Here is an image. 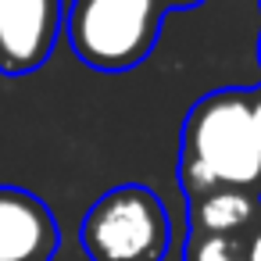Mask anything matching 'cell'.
Listing matches in <instances>:
<instances>
[{"label": "cell", "instance_id": "8fae6325", "mask_svg": "<svg viewBox=\"0 0 261 261\" xmlns=\"http://www.w3.org/2000/svg\"><path fill=\"white\" fill-rule=\"evenodd\" d=\"M247 261H261V232L254 236V243H250V250H247Z\"/></svg>", "mask_w": 261, "mask_h": 261}, {"label": "cell", "instance_id": "8992f818", "mask_svg": "<svg viewBox=\"0 0 261 261\" xmlns=\"http://www.w3.org/2000/svg\"><path fill=\"white\" fill-rule=\"evenodd\" d=\"M254 218V200L240 190H211L207 197L193 200V222L207 236H229Z\"/></svg>", "mask_w": 261, "mask_h": 261}, {"label": "cell", "instance_id": "7a4b0ae2", "mask_svg": "<svg viewBox=\"0 0 261 261\" xmlns=\"http://www.w3.org/2000/svg\"><path fill=\"white\" fill-rule=\"evenodd\" d=\"M182 154L197 158L218 186H250L261 179V154L250 125V100L222 90L204 97L186 118Z\"/></svg>", "mask_w": 261, "mask_h": 261}, {"label": "cell", "instance_id": "ba28073f", "mask_svg": "<svg viewBox=\"0 0 261 261\" xmlns=\"http://www.w3.org/2000/svg\"><path fill=\"white\" fill-rule=\"evenodd\" d=\"M182 186L190 190V197L193 200H200V197H207L218 182L211 179V172L197 161V158H190V154H182Z\"/></svg>", "mask_w": 261, "mask_h": 261}, {"label": "cell", "instance_id": "9c48e42d", "mask_svg": "<svg viewBox=\"0 0 261 261\" xmlns=\"http://www.w3.org/2000/svg\"><path fill=\"white\" fill-rule=\"evenodd\" d=\"M250 125H254V143H257V154H261V93L250 100Z\"/></svg>", "mask_w": 261, "mask_h": 261}, {"label": "cell", "instance_id": "30bf717a", "mask_svg": "<svg viewBox=\"0 0 261 261\" xmlns=\"http://www.w3.org/2000/svg\"><path fill=\"white\" fill-rule=\"evenodd\" d=\"M158 4H161V11H168V8H197L204 0H158Z\"/></svg>", "mask_w": 261, "mask_h": 261}, {"label": "cell", "instance_id": "6da1fadb", "mask_svg": "<svg viewBox=\"0 0 261 261\" xmlns=\"http://www.w3.org/2000/svg\"><path fill=\"white\" fill-rule=\"evenodd\" d=\"M158 0H75L68 11L72 50L100 72L136 68L161 33Z\"/></svg>", "mask_w": 261, "mask_h": 261}, {"label": "cell", "instance_id": "277c9868", "mask_svg": "<svg viewBox=\"0 0 261 261\" xmlns=\"http://www.w3.org/2000/svg\"><path fill=\"white\" fill-rule=\"evenodd\" d=\"M61 36V0H0V72L40 68Z\"/></svg>", "mask_w": 261, "mask_h": 261}, {"label": "cell", "instance_id": "3957f363", "mask_svg": "<svg viewBox=\"0 0 261 261\" xmlns=\"http://www.w3.org/2000/svg\"><path fill=\"white\" fill-rule=\"evenodd\" d=\"M83 247L93 261H161L168 215L147 186H115L83 218Z\"/></svg>", "mask_w": 261, "mask_h": 261}, {"label": "cell", "instance_id": "5b68a950", "mask_svg": "<svg viewBox=\"0 0 261 261\" xmlns=\"http://www.w3.org/2000/svg\"><path fill=\"white\" fill-rule=\"evenodd\" d=\"M58 225L47 204L18 186H0V261H47Z\"/></svg>", "mask_w": 261, "mask_h": 261}, {"label": "cell", "instance_id": "52a82bcc", "mask_svg": "<svg viewBox=\"0 0 261 261\" xmlns=\"http://www.w3.org/2000/svg\"><path fill=\"white\" fill-rule=\"evenodd\" d=\"M186 261H240V247L229 236H207V232H200L190 243V257Z\"/></svg>", "mask_w": 261, "mask_h": 261}]
</instances>
